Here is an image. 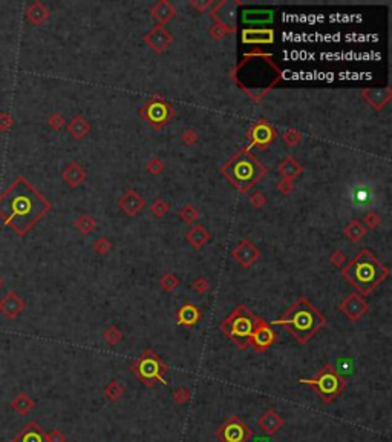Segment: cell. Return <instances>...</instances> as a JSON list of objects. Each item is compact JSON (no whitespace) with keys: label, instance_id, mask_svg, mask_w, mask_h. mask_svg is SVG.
I'll list each match as a JSON object with an SVG mask.
<instances>
[{"label":"cell","instance_id":"6da1fadb","mask_svg":"<svg viewBox=\"0 0 392 442\" xmlns=\"http://www.w3.org/2000/svg\"><path fill=\"white\" fill-rule=\"evenodd\" d=\"M51 209V203L25 177H17L0 194V218L20 237L26 235Z\"/></svg>","mask_w":392,"mask_h":442},{"label":"cell","instance_id":"7a4b0ae2","mask_svg":"<svg viewBox=\"0 0 392 442\" xmlns=\"http://www.w3.org/2000/svg\"><path fill=\"white\" fill-rule=\"evenodd\" d=\"M273 324L283 325L299 344H306L326 324V318L313 304L300 297Z\"/></svg>","mask_w":392,"mask_h":442},{"label":"cell","instance_id":"3957f363","mask_svg":"<svg viewBox=\"0 0 392 442\" xmlns=\"http://www.w3.org/2000/svg\"><path fill=\"white\" fill-rule=\"evenodd\" d=\"M342 275L360 295H369L386 280L389 270L369 250H362L343 269Z\"/></svg>","mask_w":392,"mask_h":442},{"label":"cell","instance_id":"277c9868","mask_svg":"<svg viewBox=\"0 0 392 442\" xmlns=\"http://www.w3.org/2000/svg\"><path fill=\"white\" fill-rule=\"evenodd\" d=\"M259 322H261V318H258L248 307L238 306L224 320V322L221 324V330L224 332L239 349L245 350L250 345V338Z\"/></svg>","mask_w":392,"mask_h":442},{"label":"cell","instance_id":"5b68a950","mask_svg":"<svg viewBox=\"0 0 392 442\" xmlns=\"http://www.w3.org/2000/svg\"><path fill=\"white\" fill-rule=\"evenodd\" d=\"M263 172H265V169L250 152H241L224 169V174L228 180L242 191H247L258 180H261Z\"/></svg>","mask_w":392,"mask_h":442},{"label":"cell","instance_id":"8992f818","mask_svg":"<svg viewBox=\"0 0 392 442\" xmlns=\"http://www.w3.org/2000/svg\"><path fill=\"white\" fill-rule=\"evenodd\" d=\"M299 384L310 385L314 388L325 404H331L340 396L346 388V380L337 372V368L333 364H325L319 373H317L311 380H299Z\"/></svg>","mask_w":392,"mask_h":442},{"label":"cell","instance_id":"52a82bcc","mask_svg":"<svg viewBox=\"0 0 392 442\" xmlns=\"http://www.w3.org/2000/svg\"><path fill=\"white\" fill-rule=\"evenodd\" d=\"M131 372L147 388H153L158 382L168 385V381L166 380L168 365L153 350H144L143 355L132 364Z\"/></svg>","mask_w":392,"mask_h":442},{"label":"cell","instance_id":"ba28073f","mask_svg":"<svg viewBox=\"0 0 392 442\" xmlns=\"http://www.w3.org/2000/svg\"><path fill=\"white\" fill-rule=\"evenodd\" d=\"M216 438L221 442H250L253 439V430L239 416L233 415L218 427Z\"/></svg>","mask_w":392,"mask_h":442},{"label":"cell","instance_id":"9c48e42d","mask_svg":"<svg viewBox=\"0 0 392 442\" xmlns=\"http://www.w3.org/2000/svg\"><path fill=\"white\" fill-rule=\"evenodd\" d=\"M348 197H349V201H351L354 209L365 210V209H368V207H371L374 204L375 189L366 180H358L351 186V189H349Z\"/></svg>","mask_w":392,"mask_h":442},{"label":"cell","instance_id":"30bf717a","mask_svg":"<svg viewBox=\"0 0 392 442\" xmlns=\"http://www.w3.org/2000/svg\"><path fill=\"white\" fill-rule=\"evenodd\" d=\"M274 341H276V332L270 327V324L261 320V322L258 324V327L254 329L251 338H250V344L253 345V349L256 352H263V350H267L271 344H274Z\"/></svg>","mask_w":392,"mask_h":442},{"label":"cell","instance_id":"8fae6325","mask_svg":"<svg viewBox=\"0 0 392 442\" xmlns=\"http://www.w3.org/2000/svg\"><path fill=\"white\" fill-rule=\"evenodd\" d=\"M368 302L362 298V295L351 293L349 297L340 302V312L345 313L351 321H358L368 312Z\"/></svg>","mask_w":392,"mask_h":442},{"label":"cell","instance_id":"7c38bea8","mask_svg":"<svg viewBox=\"0 0 392 442\" xmlns=\"http://www.w3.org/2000/svg\"><path fill=\"white\" fill-rule=\"evenodd\" d=\"M283 424H285L283 418H282L274 408H270V410H267V412H263V413L261 415L259 421H258L259 428H261L267 436L276 435L278 431L283 427Z\"/></svg>","mask_w":392,"mask_h":442},{"label":"cell","instance_id":"4fadbf2b","mask_svg":"<svg viewBox=\"0 0 392 442\" xmlns=\"http://www.w3.org/2000/svg\"><path fill=\"white\" fill-rule=\"evenodd\" d=\"M23 309H25L23 300L14 292H8L5 297L0 300V312L9 320H14L16 317H19Z\"/></svg>","mask_w":392,"mask_h":442},{"label":"cell","instance_id":"5bb4252c","mask_svg":"<svg viewBox=\"0 0 392 442\" xmlns=\"http://www.w3.org/2000/svg\"><path fill=\"white\" fill-rule=\"evenodd\" d=\"M233 255L236 257V260L243 267H250L259 257V250H256V247H254L251 243L245 241V243H242L235 252H233Z\"/></svg>","mask_w":392,"mask_h":442},{"label":"cell","instance_id":"9a60e30c","mask_svg":"<svg viewBox=\"0 0 392 442\" xmlns=\"http://www.w3.org/2000/svg\"><path fill=\"white\" fill-rule=\"evenodd\" d=\"M201 320V312L193 304H186L178 312V322L186 327H192Z\"/></svg>","mask_w":392,"mask_h":442},{"label":"cell","instance_id":"2e32d148","mask_svg":"<svg viewBox=\"0 0 392 442\" xmlns=\"http://www.w3.org/2000/svg\"><path fill=\"white\" fill-rule=\"evenodd\" d=\"M242 40L245 43H268L273 41V31L270 29H247L242 33Z\"/></svg>","mask_w":392,"mask_h":442},{"label":"cell","instance_id":"e0dca14e","mask_svg":"<svg viewBox=\"0 0 392 442\" xmlns=\"http://www.w3.org/2000/svg\"><path fill=\"white\" fill-rule=\"evenodd\" d=\"M242 19L245 23H268L273 20V13L265 9H247L242 13Z\"/></svg>","mask_w":392,"mask_h":442},{"label":"cell","instance_id":"ac0fdd59","mask_svg":"<svg viewBox=\"0 0 392 442\" xmlns=\"http://www.w3.org/2000/svg\"><path fill=\"white\" fill-rule=\"evenodd\" d=\"M63 178H65V181H68L71 186H78L84 181L86 174H84L83 167H80L77 163H71L65 169V172H63Z\"/></svg>","mask_w":392,"mask_h":442},{"label":"cell","instance_id":"d6986e66","mask_svg":"<svg viewBox=\"0 0 392 442\" xmlns=\"http://www.w3.org/2000/svg\"><path fill=\"white\" fill-rule=\"evenodd\" d=\"M48 14H49L48 9L45 8L43 3H40V2L31 3L26 9V19L34 25H40L43 20H46Z\"/></svg>","mask_w":392,"mask_h":442},{"label":"cell","instance_id":"ffe728a7","mask_svg":"<svg viewBox=\"0 0 392 442\" xmlns=\"http://www.w3.org/2000/svg\"><path fill=\"white\" fill-rule=\"evenodd\" d=\"M253 139L258 144L265 146L273 140V131L267 124H256L253 129Z\"/></svg>","mask_w":392,"mask_h":442},{"label":"cell","instance_id":"44dd1931","mask_svg":"<svg viewBox=\"0 0 392 442\" xmlns=\"http://www.w3.org/2000/svg\"><path fill=\"white\" fill-rule=\"evenodd\" d=\"M124 387L118 382V381H111L108 385L104 387V395H106V398L109 399V401H112V402H118L120 399H121V396L124 395Z\"/></svg>","mask_w":392,"mask_h":442},{"label":"cell","instance_id":"7402d4cb","mask_svg":"<svg viewBox=\"0 0 392 442\" xmlns=\"http://www.w3.org/2000/svg\"><path fill=\"white\" fill-rule=\"evenodd\" d=\"M68 131L74 137H83L84 134L89 131V124H88V121H84L83 119H74L68 124Z\"/></svg>","mask_w":392,"mask_h":442},{"label":"cell","instance_id":"603a6c76","mask_svg":"<svg viewBox=\"0 0 392 442\" xmlns=\"http://www.w3.org/2000/svg\"><path fill=\"white\" fill-rule=\"evenodd\" d=\"M103 336H104V341L108 342L109 345H116L123 340V333L120 332L118 327H115V325H112V327H109L108 330H106Z\"/></svg>","mask_w":392,"mask_h":442},{"label":"cell","instance_id":"cb8c5ba5","mask_svg":"<svg viewBox=\"0 0 392 442\" xmlns=\"http://www.w3.org/2000/svg\"><path fill=\"white\" fill-rule=\"evenodd\" d=\"M172 398L173 401L179 405H184L190 401V398H192V393H190L188 388H184V387H178L173 390L172 393Z\"/></svg>","mask_w":392,"mask_h":442},{"label":"cell","instance_id":"d4e9b609","mask_svg":"<svg viewBox=\"0 0 392 442\" xmlns=\"http://www.w3.org/2000/svg\"><path fill=\"white\" fill-rule=\"evenodd\" d=\"M33 405H34V402L31 401V399L26 396V395H20L17 399H16V402H14V407H16V410H19L20 413H26V412H29L31 408H33Z\"/></svg>","mask_w":392,"mask_h":442},{"label":"cell","instance_id":"484cf974","mask_svg":"<svg viewBox=\"0 0 392 442\" xmlns=\"http://www.w3.org/2000/svg\"><path fill=\"white\" fill-rule=\"evenodd\" d=\"M299 171H300L299 164L296 163L293 159H288L287 161H285V163L280 166V174H283L285 177H293V175H298V174H299Z\"/></svg>","mask_w":392,"mask_h":442},{"label":"cell","instance_id":"4316f807","mask_svg":"<svg viewBox=\"0 0 392 442\" xmlns=\"http://www.w3.org/2000/svg\"><path fill=\"white\" fill-rule=\"evenodd\" d=\"M14 124V119L11 114L0 112V131H9Z\"/></svg>","mask_w":392,"mask_h":442},{"label":"cell","instance_id":"83f0119b","mask_svg":"<svg viewBox=\"0 0 392 442\" xmlns=\"http://www.w3.org/2000/svg\"><path fill=\"white\" fill-rule=\"evenodd\" d=\"M23 442H45V438L38 431V428H34V430L28 431L26 436L23 438Z\"/></svg>","mask_w":392,"mask_h":442},{"label":"cell","instance_id":"f1b7e54d","mask_svg":"<svg viewBox=\"0 0 392 442\" xmlns=\"http://www.w3.org/2000/svg\"><path fill=\"white\" fill-rule=\"evenodd\" d=\"M158 114H160V119H161V120L166 119L167 109L164 108V104H163V103H155V104H152V108H150V119L153 120V119H155V115H158Z\"/></svg>","mask_w":392,"mask_h":442},{"label":"cell","instance_id":"f546056e","mask_svg":"<svg viewBox=\"0 0 392 442\" xmlns=\"http://www.w3.org/2000/svg\"><path fill=\"white\" fill-rule=\"evenodd\" d=\"M161 286L166 289V290H173L176 286H178V280L173 277V275H166L161 278Z\"/></svg>","mask_w":392,"mask_h":442},{"label":"cell","instance_id":"4dcf8cb0","mask_svg":"<svg viewBox=\"0 0 392 442\" xmlns=\"http://www.w3.org/2000/svg\"><path fill=\"white\" fill-rule=\"evenodd\" d=\"M208 287H210V282H208L205 278H198V280L193 282V289H195V290H198L199 293H204V292H207V290H208Z\"/></svg>","mask_w":392,"mask_h":442},{"label":"cell","instance_id":"1f68e13d","mask_svg":"<svg viewBox=\"0 0 392 442\" xmlns=\"http://www.w3.org/2000/svg\"><path fill=\"white\" fill-rule=\"evenodd\" d=\"M48 442H66V438L60 431H52V433L48 435Z\"/></svg>","mask_w":392,"mask_h":442},{"label":"cell","instance_id":"d6a6232c","mask_svg":"<svg viewBox=\"0 0 392 442\" xmlns=\"http://www.w3.org/2000/svg\"><path fill=\"white\" fill-rule=\"evenodd\" d=\"M49 124L52 126V128L58 129V128H61V124H63V119L60 117L58 114H54V115H52V117L49 119Z\"/></svg>","mask_w":392,"mask_h":442},{"label":"cell","instance_id":"836d02e7","mask_svg":"<svg viewBox=\"0 0 392 442\" xmlns=\"http://www.w3.org/2000/svg\"><path fill=\"white\" fill-rule=\"evenodd\" d=\"M253 442H271L268 438H263V436H258V438H254V441Z\"/></svg>","mask_w":392,"mask_h":442},{"label":"cell","instance_id":"e575fe53","mask_svg":"<svg viewBox=\"0 0 392 442\" xmlns=\"http://www.w3.org/2000/svg\"><path fill=\"white\" fill-rule=\"evenodd\" d=\"M0 287H2V278H0Z\"/></svg>","mask_w":392,"mask_h":442}]
</instances>
